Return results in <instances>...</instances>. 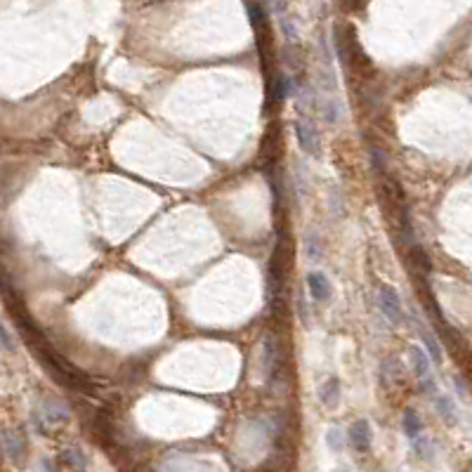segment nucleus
I'll list each match as a JSON object with an SVG mask.
<instances>
[{"label": "nucleus", "mask_w": 472, "mask_h": 472, "mask_svg": "<svg viewBox=\"0 0 472 472\" xmlns=\"http://www.w3.org/2000/svg\"><path fill=\"white\" fill-rule=\"evenodd\" d=\"M66 415H69V413H66V408L61 406V404L45 401L38 408V413H36V427H38L43 434H47L52 427H59L61 423H64Z\"/></svg>", "instance_id": "f257e3e1"}, {"label": "nucleus", "mask_w": 472, "mask_h": 472, "mask_svg": "<svg viewBox=\"0 0 472 472\" xmlns=\"http://www.w3.org/2000/svg\"><path fill=\"white\" fill-rule=\"evenodd\" d=\"M350 444L357 451H369L371 446V427L366 420H359L350 427Z\"/></svg>", "instance_id": "423d86ee"}, {"label": "nucleus", "mask_w": 472, "mask_h": 472, "mask_svg": "<svg viewBox=\"0 0 472 472\" xmlns=\"http://www.w3.org/2000/svg\"><path fill=\"white\" fill-rule=\"evenodd\" d=\"M326 446H328V449H331L333 453H340V451H343L345 439H343V432H340L338 427H331V430H328V434H326Z\"/></svg>", "instance_id": "4468645a"}, {"label": "nucleus", "mask_w": 472, "mask_h": 472, "mask_svg": "<svg viewBox=\"0 0 472 472\" xmlns=\"http://www.w3.org/2000/svg\"><path fill=\"white\" fill-rule=\"evenodd\" d=\"M378 307H381V312L390 319V324H401L404 321L401 300L392 286L383 283L381 288H378Z\"/></svg>", "instance_id": "f03ea898"}, {"label": "nucleus", "mask_w": 472, "mask_h": 472, "mask_svg": "<svg viewBox=\"0 0 472 472\" xmlns=\"http://www.w3.org/2000/svg\"><path fill=\"white\" fill-rule=\"evenodd\" d=\"M3 446H5V453H8L10 461H17V458L24 456V439L15 430H5Z\"/></svg>", "instance_id": "0eeeda50"}, {"label": "nucleus", "mask_w": 472, "mask_h": 472, "mask_svg": "<svg viewBox=\"0 0 472 472\" xmlns=\"http://www.w3.org/2000/svg\"><path fill=\"white\" fill-rule=\"evenodd\" d=\"M434 408L439 411V415L446 420V423H456L458 420V415H456V406H453V401L449 399V397H444V394H439V397H434Z\"/></svg>", "instance_id": "9b49d317"}, {"label": "nucleus", "mask_w": 472, "mask_h": 472, "mask_svg": "<svg viewBox=\"0 0 472 472\" xmlns=\"http://www.w3.org/2000/svg\"><path fill=\"white\" fill-rule=\"evenodd\" d=\"M411 369L418 381L430 376V357H427V352L420 350V347H413L411 350Z\"/></svg>", "instance_id": "6e6552de"}, {"label": "nucleus", "mask_w": 472, "mask_h": 472, "mask_svg": "<svg viewBox=\"0 0 472 472\" xmlns=\"http://www.w3.org/2000/svg\"><path fill=\"white\" fill-rule=\"evenodd\" d=\"M319 399H321V404H326V406H335V404H338V399H340V383L335 381V378H328V381L321 385Z\"/></svg>", "instance_id": "9d476101"}, {"label": "nucleus", "mask_w": 472, "mask_h": 472, "mask_svg": "<svg viewBox=\"0 0 472 472\" xmlns=\"http://www.w3.org/2000/svg\"><path fill=\"white\" fill-rule=\"evenodd\" d=\"M404 432H406L408 439L418 437V434L423 432V420H420V415L415 411H411V408L404 413Z\"/></svg>", "instance_id": "f8f14e48"}, {"label": "nucleus", "mask_w": 472, "mask_h": 472, "mask_svg": "<svg viewBox=\"0 0 472 472\" xmlns=\"http://www.w3.org/2000/svg\"><path fill=\"white\" fill-rule=\"evenodd\" d=\"M61 461L69 465V468H88V458H85L78 449H66L61 453Z\"/></svg>", "instance_id": "ddd939ff"}, {"label": "nucleus", "mask_w": 472, "mask_h": 472, "mask_svg": "<svg viewBox=\"0 0 472 472\" xmlns=\"http://www.w3.org/2000/svg\"><path fill=\"white\" fill-rule=\"evenodd\" d=\"M295 305H297V316H300L302 324H309V307H307V300L302 293H297L295 297Z\"/></svg>", "instance_id": "dca6fc26"}, {"label": "nucleus", "mask_w": 472, "mask_h": 472, "mask_svg": "<svg viewBox=\"0 0 472 472\" xmlns=\"http://www.w3.org/2000/svg\"><path fill=\"white\" fill-rule=\"evenodd\" d=\"M267 3H270L272 8H279V3H281V0H267Z\"/></svg>", "instance_id": "a211bd4d"}, {"label": "nucleus", "mask_w": 472, "mask_h": 472, "mask_svg": "<svg viewBox=\"0 0 472 472\" xmlns=\"http://www.w3.org/2000/svg\"><path fill=\"white\" fill-rule=\"evenodd\" d=\"M295 133H297V142H300L302 152L309 154V156H319V133H316L314 123L297 121Z\"/></svg>", "instance_id": "7ed1b4c3"}, {"label": "nucleus", "mask_w": 472, "mask_h": 472, "mask_svg": "<svg viewBox=\"0 0 472 472\" xmlns=\"http://www.w3.org/2000/svg\"><path fill=\"white\" fill-rule=\"evenodd\" d=\"M420 338H423V343L427 345V350H430V357L434 359V362H442V347H439V343L434 340V335H430L427 331H423V328H420Z\"/></svg>", "instance_id": "2eb2a0df"}, {"label": "nucleus", "mask_w": 472, "mask_h": 472, "mask_svg": "<svg viewBox=\"0 0 472 472\" xmlns=\"http://www.w3.org/2000/svg\"><path fill=\"white\" fill-rule=\"evenodd\" d=\"M290 95H293V80H290V76H276L274 83H272V99L274 102H283V99H288Z\"/></svg>", "instance_id": "1a4fd4ad"}, {"label": "nucleus", "mask_w": 472, "mask_h": 472, "mask_svg": "<svg viewBox=\"0 0 472 472\" xmlns=\"http://www.w3.org/2000/svg\"><path fill=\"white\" fill-rule=\"evenodd\" d=\"M3 347H5V350H12V340H10V331H8V328L3 331Z\"/></svg>", "instance_id": "f3484780"}, {"label": "nucleus", "mask_w": 472, "mask_h": 472, "mask_svg": "<svg viewBox=\"0 0 472 472\" xmlns=\"http://www.w3.org/2000/svg\"><path fill=\"white\" fill-rule=\"evenodd\" d=\"M263 371L267 383H274V378L279 374V347L274 343V338H265L263 343Z\"/></svg>", "instance_id": "39448f33"}, {"label": "nucleus", "mask_w": 472, "mask_h": 472, "mask_svg": "<svg viewBox=\"0 0 472 472\" xmlns=\"http://www.w3.org/2000/svg\"><path fill=\"white\" fill-rule=\"evenodd\" d=\"M307 288L316 302H328L333 297V286L326 274L321 272H309L307 274Z\"/></svg>", "instance_id": "20e7f679"}]
</instances>
